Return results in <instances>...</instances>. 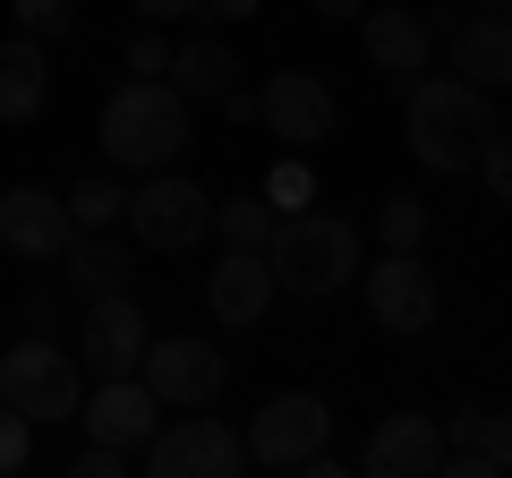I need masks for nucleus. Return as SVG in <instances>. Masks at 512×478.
I'll use <instances>...</instances> for the list:
<instances>
[{"mask_svg": "<svg viewBox=\"0 0 512 478\" xmlns=\"http://www.w3.org/2000/svg\"><path fill=\"white\" fill-rule=\"evenodd\" d=\"M487 137H495L487 86H470V77H410V154H419L436 180L478 171Z\"/></svg>", "mask_w": 512, "mask_h": 478, "instance_id": "nucleus-1", "label": "nucleus"}, {"mask_svg": "<svg viewBox=\"0 0 512 478\" xmlns=\"http://www.w3.org/2000/svg\"><path fill=\"white\" fill-rule=\"evenodd\" d=\"M103 154L120 171H171L188 154V94L171 77H128L103 103Z\"/></svg>", "mask_w": 512, "mask_h": 478, "instance_id": "nucleus-2", "label": "nucleus"}, {"mask_svg": "<svg viewBox=\"0 0 512 478\" xmlns=\"http://www.w3.org/2000/svg\"><path fill=\"white\" fill-rule=\"evenodd\" d=\"M265 265H274V291H291V299H333L342 282H359V231H350L342 214L299 205V214L274 222Z\"/></svg>", "mask_w": 512, "mask_h": 478, "instance_id": "nucleus-3", "label": "nucleus"}, {"mask_svg": "<svg viewBox=\"0 0 512 478\" xmlns=\"http://www.w3.org/2000/svg\"><path fill=\"white\" fill-rule=\"evenodd\" d=\"M0 402L26 410V419H77L86 410V368H77V350L60 342H18V350H0Z\"/></svg>", "mask_w": 512, "mask_h": 478, "instance_id": "nucleus-4", "label": "nucleus"}, {"mask_svg": "<svg viewBox=\"0 0 512 478\" xmlns=\"http://www.w3.org/2000/svg\"><path fill=\"white\" fill-rule=\"evenodd\" d=\"M128 231H137V248H163V257H180V248H197L205 231H214V197H205L197 180H180V171H146V188H128Z\"/></svg>", "mask_w": 512, "mask_h": 478, "instance_id": "nucleus-5", "label": "nucleus"}, {"mask_svg": "<svg viewBox=\"0 0 512 478\" xmlns=\"http://www.w3.org/2000/svg\"><path fill=\"white\" fill-rule=\"evenodd\" d=\"M137 376L154 385V402H163V410H214L222 385H231V359H222L205 333H163V342H146Z\"/></svg>", "mask_w": 512, "mask_h": 478, "instance_id": "nucleus-6", "label": "nucleus"}, {"mask_svg": "<svg viewBox=\"0 0 512 478\" xmlns=\"http://www.w3.org/2000/svg\"><path fill=\"white\" fill-rule=\"evenodd\" d=\"M359 299H367V316H376L384 333H427L444 316V291H436V274H427L419 248H384L359 274Z\"/></svg>", "mask_w": 512, "mask_h": 478, "instance_id": "nucleus-7", "label": "nucleus"}, {"mask_svg": "<svg viewBox=\"0 0 512 478\" xmlns=\"http://www.w3.org/2000/svg\"><path fill=\"white\" fill-rule=\"evenodd\" d=\"M146 470L154 478H239L248 470V436H231L222 419H163L146 436Z\"/></svg>", "mask_w": 512, "mask_h": 478, "instance_id": "nucleus-8", "label": "nucleus"}, {"mask_svg": "<svg viewBox=\"0 0 512 478\" xmlns=\"http://www.w3.org/2000/svg\"><path fill=\"white\" fill-rule=\"evenodd\" d=\"M325 436H333V410L316 402V393H274V402L248 419V461L256 470H299Z\"/></svg>", "mask_w": 512, "mask_h": 478, "instance_id": "nucleus-9", "label": "nucleus"}, {"mask_svg": "<svg viewBox=\"0 0 512 478\" xmlns=\"http://www.w3.org/2000/svg\"><path fill=\"white\" fill-rule=\"evenodd\" d=\"M359 470L367 478H427V470H444V419H427V410H384L376 436L359 444Z\"/></svg>", "mask_w": 512, "mask_h": 478, "instance_id": "nucleus-10", "label": "nucleus"}, {"mask_svg": "<svg viewBox=\"0 0 512 478\" xmlns=\"http://www.w3.org/2000/svg\"><path fill=\"white\" fill-rule=\"evenodd\" d=\"M256 120L282 137V146H316V137H333V86L316 69H282V77H265V94H256Z\"/></svg>", "mask_w": 512, "mask_h": 478, "instance_id": "nucleus-11", "label": "nucleus"}, {"mask_svg": "<svg viewBox=\"0 0 512 478\" xmlns=\"http://www.w3.org/2000/svg\"><path fill=\"white\" fill-rule=\"evenodd\" d=\"M146 342H154V325H146V308L128 291H103V299H86V368L94 376H137V359H146Z\"/></svg>", "mask_w": 512, "mask_h": 478, "instance_id": "nucleus-12", "label": "nucleus"}, {"mask_svg": "<svg viewBox=\"0 0 512 478\" xmlns=\"http://www.w3.org/2000/svg\"><path fill=\"white\" fill-rule=\"evenodd\" d=\"M154 427H163V402H154L146 376H103V385L86 393V436L120 444V453H146Z\"/></svg>", "mask_w": 512, "mask_h": 478, "instance_id": "nucleus-13", "label": "nucleus"}, {"mask_svg": "<svg viewBox=\"0 0 512 478\" xmlns=\"http://www.w3.org/2000/svg\"><path fill=\"white\" fill-rule=\"evenodd\" d=\"M205 308H214V325H231V333L265 325V308H274V265H265V248H222L214 282H205Z\"/></svg>", "mask_w": 512, "mask_h": 478, "instance_id": "nucleus-14", "label": "nucleus"}, {"mask_svg": "<svg viewBox=\"0 0 512 478\" xmlns=\"http://www.w3.org/2000/svg\"><path fill=\"white\" fill-rule=\"evenodd\" d=\"M444 52H453V77L470 86H512V18L504 9H478V18H453L444 26Z\"/></svg>", "mask_w": 512, "mask_h": 478, "instance_id": "nucleus-15", "label": "nucleus"}, {"mask_svg": "<svg viewBox=\"0 0 512 478\" xmlns=\"http://www.w3.org/2000/svg\"><path fill=\"white\" fill-rule=\"evenodd\" d=\"M0 239H9L18 257H60L77 239L69 197H52V188H9V197H0Z\"/></svg>", "mask_w": 512, "mask_h": 478, "instance_id": "nucleus-16", "label": "nucleus"}, {"mask_svg": "<svg viewBox=\"0 0 512 478\" xmlns=\"http://www.w3.org/2000/svg\"><path fill=\"white\" fill-rule=\"evenodd\" d=\"M444 470L453 478H495L512 470V410H453L444 419Z\"/></svg>", "mask_w": 512, "mask_h": 478, "instance_id": "nucleus-17", "label": "nucleus"}, {"mask_svg": "<svg viewBox=\"0 0 512 478\" xmlns=\"http://www.w3.org/2000/svg\"><path fill=\"white\" fill-rule=\"evenodd\" d=\"M359 43L384 77H427V52H436L419 9H359Z\"/></svg>", "mask_w": 512, "mask_h": 478, "instance_id": "nucleus-18", "label": "nucleus"}, {"mask_svg": "<svg viewBox=\"0 0 512 478\" xmlns=\"http://www.w3.org/2000/svg\"><path fill=\"white\" fill-rule=\"evenodd\" d=\"M171 86H180L188 103H222V94L239 86V60L222 52L214 35H188V43H171Z\"/></svg>", "mask_w": 512, "mask_h": 478, "instance_id": "nucleus-19", "label": "nucleus"}, {"mask_svg": "<svg viewBox=\"0 0 512 478\" xmlns=\"http://www.w3.org/2000/svg\"><path fill=\"white\" fill-rule=\"evenodd\" d=\"M43 94H52V69H43V43L18 35L0 43V120H35Z\"/></svg>", "mask_w": 512, "mask_h": 478, "instance_id": "nucleus-20", "label": "nucleus"}, {"mask_svg": "<svg viewBox=\"0 0 512 478\" xmlns=\"http://www.w3.org/2000/svg\"><path fill=\"white\" fill-rule=\"evenodd\" d=\"M60 257H69V291H77V308H86V299H103V291H128V248H120V239L77 231Z\"/></svg>", "mask_w": 512, "mask_h": 478, "instance_id": "nucleus-21", "label": "nucleus"}, {"mask_svg": "<svg viewBox=\"0 0 512 478\" xmlns=\"http://www.w3.org/2000/svg\"><path fill=\"white\" fill-rule=\"evenodd\" d=\"M274 205L265 197H231V205H214V231H222V248H265L274 239Z\"/></svg>", "mask_w": 512, "mask_h": 478, "instance_id": "nucleus-22", "label": "nucleus"}, {"mask_svg": "<svg viewBox=\"0 0 512 478\" xmlns=\"http://www.w3.org/2000/svg\"><path fill=\"white\" fill-rule=\"evenodd\" d=\"M120 214H128V188L120 180H77L69 188V222H77V231H111Z\"/></svg>", "mask_w": 512, "mask_h": 478, "instance_id": "nucleus-23", "label": "nucleus"}, {"mask_svg": "<svg viewBox=\"0 0 512 478\" xmlns=\"http://www.w3.org/2000/svg\"><path fill=\"white\" fill-rule=\"evenodd\" d=\"M376 239H384V248H419V239H427V205L419 197H384L376 205Z\"/></svg>", "mask_w": 512, "mask_h": 478, "instance_id": "nucleus-24", "label": "nucleus"}, {"mask_svg": "<svg viewBox=\"0 0 512 478\" xmlns=\"http://www.w3.org/2000/svg\"><path fill=\"white\" fill-rule=\"evenodd\" d=\"M265 205H274V214H299V205H316V171H308V163H274V180H265Z\"/></svg>", "mask_w": 512, "mask_h": 478, "instance_id": "nucleus-25", "label": "nucleus"}, {"mask_svg": "<svg viewBox=\"0 0 512 478\" xmlns=\"http://www.w3.org/2000/svg\"><path fill=\"white\" fill-rule=\"evenodd\" d=\"M69 26H77V0H18V35L52 43V35H69Z\"/></svg>", "mask_w": 512, "mask_h": 478, "instance_id": "nucleus-26", "label": "nucleus"}, {"mask_svg": "<svg viewBox=\"0 0 512 478\" xmlns=\"http://www.w3.org/2000/svg\"><path fill=\"white\" fill-rule=\"evenodd\" d=\"M26 461H35V419L0 402V478H9V470H26Z\"/></svg>", "mask_w": 512, "mask_h": 478, "instance_id": "nucleus-27", "label": "nucleus"}, {"mask_svg": "<svg viewBox=\"0 0 512 478\" xmlns=\"http://www.w3.org/2000/svg\"><path fill=\"white\" fill-rule=\"evenodd\" d=\"M128 77H171V43H163V26H137V35H128Z\"/></svg>", "mask_w": 512, "mask_h": 478, "instance_id": "nucleus-28", "label": "nucleus"}, {"mask_svg": "<svg viewBox=\"0 0 512 478\" xmlns=\"http://www.w3.org/2000/svg\"><path fill=\"white\" fill-rule=\"evenodd\" d=\"M120 470H128V453H120V444H103V436H86V453L69 461V478H120Z\"/></svg>", "mask_w": 512, "mask_h": 478, "instance_id": "nucleus-29", "label": "nucleus"}, {"mask_svg": "<svg viewBox=\"0 0 512 478\" xmlns=\"http://www.w3.org/2000/svg\"><path fill=\"white\" fill-rule=\"evenodd\" d=\"M478 171H487V188H495V197L512 205V129H495V137H487V154H478Z\"/></svg>", "mask_w": 512, "mask_h": 478, "instance_id": "nucleus-30", "label": "nucleus"}, {"mask_svg": "<svg viewBox=\"0 0 512 478\" xmlns=\"http://www.w3.org/2000/svg\"><path fill=\"white\" fill-rule=\"evenodd\" d=\"M137 18H146V26H171V18H197V0H137Z\"/></svg>", "mask_w": 512, "mask_h": 478, "instance_id": "nucleus-31", "label": "nucleus"}, {"mask_svg": "<svg viewBox=\"0 0 512 478\" xmlns=\"http://www.w3.org/2000/svg\"><path fill=\"white\" fill-rule=\"evenodd\" d=\"M265 0H197V18H256Z\"/></svg>", "mask_w": 512, "mask_h": 478, "instance_id": "nucleus-32", "label": "nucleus"}, {"mask_svg": "<svg viewBox=\"0 0 512 478\" xmlns=\"http://www.w3.org/2000/svg\"><path fill=\"white\" fill-rule=\"evenodd\" d=\"M308 9H316V18H359L367 0H308Z\"/></svg>", "mask_w": 512, "mask_h": 478, "instance_id": "nucleus-33", "label": "nucleus"}, {"mask_svg": "<svg viewBox=\"0 0 512 478\" xmlns=\"http://www.w3.org/2000/svg\"><path fill=\"white\" fill-rule=\"evenodd\" d=\"M478 9H512V0H478Z\"/></svg>", "mask_w": 512, "mask_h": 478, "instance_id": "nucleus-34", "label": "nucleus"}]
</instances>
